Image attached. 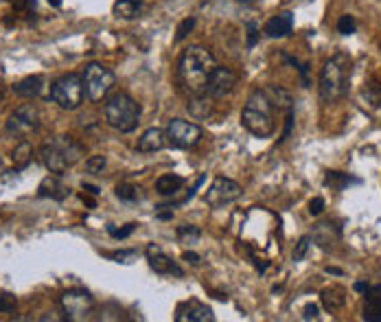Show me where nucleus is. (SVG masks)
Masks as SVG:
<instances>
[{
    "label": "nucleus",
    "instance_id": "nucleus-42",
    "mask_svg": "<svg viewBox=\"0 0 381 322\" xmlns=\"http://www.w3.org/2000/svg\"><path fill=\"white\" fill-rule=\"evenodd\" d=\"M166 209H169V206H166ZM156 217H158V219H171V217H174V209H169V211H162V209L158 206Z\"/></svg>",
    "mask_w": 381,
    "mask_h": 322
},
{
    "label": "nucleus",
    "instance_id": "nucleus-22",
    "mask_svg": "<svg viewBox=\"0 0 381 322\" xmlns=\"http://www.w3.org/2000/svg\"><path fill=\"white\" fill-rule=\"evenodd\" d=\"M142 7L145 5H142L140 0H116L114 7H112V13L116 18H123V20H134V18L140 16Z\"/></svg>",
    "mask_w": 381,
    "mask_h": 322
},
{
    "label": "nucleus",
    "instance_id": "nucleus-39",
    "mask_svg": "<svg viewBox=\"0 0 381 322\" xmlns=\"http://www.w3.org/2000/svg\"><path fill=\"white\" fill-rule=\"evenodd\" d=\"M258 42V27H256V22H248V46H256Z\"/></svg>",
    "mask_w": 381,
    "mask_h": 322
},
{
    "label": "nucleus",
    "instance_id": "nucleus-21",
    "mask_svg": "<svg viewBox=\"0 0 381 322\" xmlns=\"http://www.w3.org/2000/svg\"><path fill=\"white\" fill-rule=\"evenodd\" d=\"M324 184L331 187L333 191H344L351 184H362V180L360 178H353V176H348V173H342V171H326L324 173Z\"/></svg>",
    "mask_w": 381,
    "mask_h": 322
},
{
    "label": "nucleus",
    "instance_id": "nucleus-27",
    "mask_svg": "<svg viewBox=\"0 0 381 322\" xmlns=\"http://www.w3.org/2000/svg\"><path fill=\"white\" fill-rule=\"evenodd\" d=\"M114 193H116L118 200H123V202H136L138 197H140V189L134 187V184H127V182L118 184V187L114 189Z\"/></svg>",
    "mask_w": 381,
    "mask_h": 322
},
{
    "label": "nucleus",
    "instance_id": "nucleus-47",
    "mask_svg": "<svg viewBox=\"0 0 381 322\" xmlns=\"http://www.w3.org/2000/svg\"><path fill=\"white\" fill-rule=\"evenodd\" d=\"M51 7H62V0H49Z\"/></svg>",
    "mask_w": 381,
    "mask_h": 322
},
{
    "label": "nucleus",
    "instance_id": "nucleus-34",
    "mask_svg": "<svg viewBox=\"0 0 381 322\" xmlns=\"http://www.w3.org/2000/svg\"><path fill=\"white\" fill-rule=\"evenodd\" d=\"M35 0H16L13 3V9L18 13H27V18H33L35 16Z\"/></svg>",
    "mask_w": 381,
    "mask_h": 322
},
{
    "label": "nucleus",
    "instance_id": "nucleus-11",
    "mask_svg": "<svg viewBox=\"0 0 381 322\" xmlns=\"http://www.w3.org/2000/svg\"><path fill=\"white\" fill-rule=\"evenodd\" d=\"M40 121H42V114L40 110L33 106V104H25V106H20L7 121V132L22 138V136H27L35 130H40Z\"/></svg>",
    "mask_w": 381,
    "mask_h": 322
},
{
    "label": "nucleus",
    "instance_id": "nucleus-5",
    "mask_svg": "<svg viewBox=\"0 0 381 322\" xmlns=\"http://www.w3.org/2000/svg\"><path fill=\"white\" fill-rule=\"evenodd\" d=\"M103 114L106 121L118 132H132L136 130L138 121H140V106L134 101V99L125 92H114L106 96L103 104Z\"/></svg>",
    "mask_w": 381,
    "mask_h": 322
},
{
    "label": "nucleus",
    "instance_id": "nucleus-1",
    "mask_svg": "<svg viewBox=\"0 0 381 322\" xmlns=\"http://www.w3.org/2000/svg\"><path fill=\"white\" fill-rule=\"evenodd\" d=\"M292 104V94L280 86L256 88L248 96V104L241 112V126L256 138H268L276 130L274 112L290 110L294 108Z\"/></svg>",
    "mask_w": 381,
    "mask_h": 322
},
{
    "label": "nucleus",
    "instance_id": "nucleus-4",
    "mask_svg": "<svg viewBox=\"0 0 381 322\" xmlns=\"http://www.w3.org/2000/svg\"><path fill=\"white\" fill-rule=\"evenodd\" d=\"M84 156V145L73 136H55L40 147V160L51 173H64Z\"/></svg>",
    "mask_w": 381,
    "mask_h": 322
},
{
    "label": "nucleus",
    "instance_id": "nucleus-32",
    "mask_svg": "<svg viewBox=\"0 0 381 322\" xmlns=\"http://www.w3.org/2000/svg\"><path fill=\"white\" fill-rule=\"evenodd\" d=\"M294 123H296V112H294V108H290V110H288V114H285V130H283V134H280L278 143H285V140H288V138L292 136Z\"/></svg>",
    "mask_w": 381,
    "mask_h": 322
},
{
    "label": "nucleus",
    "instance_id": "nucleus-6",
    "mask_svg": "<svg viewBox=\"0 0 381 322\" xmlns=\"http://www.w3.org/2000/svg\"><path fill=\"white\" fill-rule=\"evenodd\" d=\"M86 96V88H84V77L75 75V72H68V75L57 77L51 84V92L49 99L53 104H57L62 110H77Z\"/></svg>",
    "mask_w": 381,
    "mask_h": 322
},
{
    "label": "nucleus",
    "instance_id": "nucleus-14",
    "mask_svg": "<svg viewBox=\"0 0 381 322\" xmlns=\"http://www.w3.org/2000/svg\"><path fill=\"white\" fill-rule=\"evenodd\" d=\"M212 320H215L212 309L195 299L180 303L176 309V322H212Z\"/></svg>",
    "mask_w": 381,
    "mask_h": 322
},
{
    "label": "nucleus",
    "instance_id": "nucleus-46",
    "mask_svg": "<svg viewBox=\"0 0 381 322\" xmlns=\"http://www.w3.org/2000/svg\"><path fill=\"white\" fill-rule=\"evenodd\" d=\"M81 200H84V202H86L88 206H92V209H94V200H90V197H86V195H81Z\"/></svg>",
    "mask_w": 381,
    "mask_h": 322
},
{
    "label": "nucleus",
    "instance_id": "nucleus-20",
    "mask_svg": "<svg viewBox=\"0 0 381 322\" xmlns=\"http://www.w3.org/2000/svg\"><path fill=\"white\" fill-rule=\"evenodd\" d=\"M320 301L324 305V309L329 311H338L346 305V292L342 287H326L320 294Z\"/></svg>",
    "mask_w": 381,
    "mask_h": 322
},
{
    "label": "nucleus",
    "instance_id": "nucleus-23",
    "mask_svg": "<svg viewBox=\"0 0 381 322\" xmlns=\"http://www.w3.org/2000/svg\"><path fill=\"white\" fill-rule=\"evenodd\" d=\"M184 187V178L176 176V173H164L156 180V191L160 195H176Z\"/></svg>",
    "mask_w": 381,
    "mask_h": 322
},
{
    "label": "nucleus",
    "instance_id": "nucleus-13",
    "mask_svg": "<svg viewBox=\"0 0 381 322\" xmlns=\"http://www.w3.org/2000/svg\"><path fill=\"white\" fill-rule=\"evenodd\" d=\"M147 261H149V267L156 272V274H176V277H184V270L174 261L169 259L164 252H162V248L156 245V243H149L147 245Z\"/></svg>",
    "mask_w": 381,
    "mask_h": 322
},
{
    "label": "nucleus",
    "instance_id": "nucleus-49",
    "mask_svg": "<svg viewBox=\"0 0 381 322\" xmlns=\"http://www.w3.org/2000/svg\"><path fill=\"white\" fill-rule=\"evenodd\" d=\"M241 3H246V0H241Z\"/></svg>",
    "mask_w": 381,
    "mask_h": 322
},
{
    "label": "nucleus",
    "instance_id": "nucleus-29",
    "mask_svg": "<svg viewBox=\"0 0 381 322\" xmlns=\"http://www.w3.org/2000/svg\"><path fill=\"white\" fill-rule=\"evenodd\" d=\"M195 24H198L195 18H186V20H182V22L178 24V31H176V42H182L184 38H188V33L195 29Z\"/></svg>",
    "mask_w": 381,
    "mask_h": 322
},
{
    "label": "nucleus",
    "instance_id": "nucleus-9",
    "mask_svg": "<svg viewBox=\"0 0 381 322\" xmlns=\"http://www.w3.org/2000/svg\"><path fill=\"white\" fill-rule=\"evenodd\" d=\"M202 134L204 132L198 123H190L184 118H171L164 130L166 143L176 147V150H190V147H195L202 140Z\"/></svg>",
    "mask_w": 381,
    "mask_h": 322
},
{
    "label": "nucleus",
    "instance_id": "nucleus-2",
    "mask_svg": "<svg viewBox=\"0 0 381 322\" xmlns=\"http://www.w3.org/2000/svg\"><path fill=\"white\" fill-rule=\"evenodd\" d=\"M215 57L204 46H188L178 62V84L188 96L204 94L206 82L215 68Z\"/></svg>",
    "mask_w": 381,
    "mask_h": 322
},
{
    "label": "nucleus",
    "instance_id": "nucleus-31",
    "mask_svg": "<svg viewBox=\"0 0 381 322\" xmlns=\"http://www.w3.org/2000/svg\"><path fill=\"white\" fill-rule=\"evenodd\" d=\"M338 31H340L342 35H353V33L357 31L355 18H353V16H342V18L338 20Z\"/></svg>",
    "mask_w": 381,
    "mask_h": 322
},
{
    "label": "nucleus",
    "instance_id": "nucleus-8",
    "mask_svg": "<svg viewBox=\"0 0 381 322\" xmlns=\"http://www.w3.org/2000/svg\"><path fill=\"white\" fill-rule=\"evenodd\" d=\"M59 305H62V313L66 320L70 322H84L92 316L94 311V299L92 294L75 287V289H68L59 296Z\"/></svg>",
    "mask_w": 381,
    "mask_h": 322
},
{
    "label": "nucleus",
    "instance_id": "nucleus-18",
    "mask_svg": "<svg viewBox=\"0 0 381 322\" xmlns=\"http://www.w3.org/2000/svg\"><path fill=\"white\" fill-rule=\"evenodd\" d=\"M164 145H166V136H164V132L158 130V128H152V130H147L145 134H142V136L138 138L136 150L142 152V154H152V152H160Z\"/></svg>",
    "mask_w": 381,
    "mask_h": 322
},
{
    "label": "nucleus",
    "instance_id": "nucleus-7",
    "mask_svg": "<svg viewBox=\"0 0 381 322\" xmlns=\"http://www.w3.org/2000/svg\"><path fill=\"white\" fill-rule=\"evenodd\" d=\"M84 88H86V96L90 101H103V99L114 90L116 86V77L114 72L101 64H88L86 70H84Z\"/></svg>",
    "mask_w": 381,
    "mask_h": 322
},
{
    "label": "nucleus",
    "instance_id": "nucleus-19",
    "mask_svg": "<svg viewBox=\"0 0 381 322\" xmlns=\"http://www.w3.org/2000/svg\"><path fill=\"white\" fill-rule=\"evenodd\" d=\"M44 90V79L40 75H29L22 82H18L13 86V92L22 99H33V96H40Z\"/></svg>",
    "mask_w": 381,
    "mask_h": 322
},
{
    "label": "nucleus",
    "instance_id": "nucleus-16",
    "mask_svg": "<svg viewBox=\"0 0 381 322\" xmlns=\"http://www.w3.org/2000/svg\"><path fill=\"white\" fill-rule=\"evenodd\" d=\"M362 318L366 322H381V287H368L364 292Z\"/></svg>",
    "mask_w": 381,
    "mask_h": 322
},
{
    "label": "nucleus",
    "instance_id": "nucleus-30",
    "mask_svg": "<svg viewBox=\"0 0 381 322\" xmlns=\"http://www.w3.org/2000/svg\"><path fill=\"white\" fill-rule=\"evenodd\" d=\"M106 169V156H90L86 160V173H94V176H99Z\"/></svg>",
    "mask_w": 381,
    "mask_h": 322
},
{
    "label": "nucleus",
    "instance_id": "nucleus-3",
    "mask_svg": "<svg viewBox=\"0 0 381 322\" xmlns=\"http://www.w3.org/2000/svg\"><path fill=\"white\" fill-rule=\"evenodd\" d=\"M351 75H353V62L346 53H336L331 60H326L320 70V82H318L322 101L333 104L342 99L348 92Z\"/></svg>",
    "mask_w": 381,
    "mask_h": 322
},
{
    "label": "nucleus",
    "instance_id": "nucleus-10",
    "mask_svg": "<svg viewBox=\"0 0 381 322\" xmlns=\"http://www.w3.org/2000/svg\"><path fill=\"white\" fill-rule=\"evenodd\" d=\"M241 195H244V189H241L239 182L224 178V176H217L215 180H212L210 189L206 191V204L212 206V209H222L226 204L237 202Z\"/></svg>",
    "mask_w": 381,
    "mask_h": 322
},
{
    "label": "nucleus",
    "instance_id": "nucleus-44",
    "mask_svg": "<svg viewBox=\"0 0 381 322\" xmlns=\"http://www.w3.org/2000/svg\"><path fill=\"white\" fill-rule=\"evenodd\" d=\"M326 274H336V277H342L344 272L340 267H326Z\"/></svg>",
    "mask_w": 381,
    "mask_h": 322
},
{
    "label": "nucleus",
    "instance_id": "nucleus-41",
    "mask_svg": "<svg viewBox=\"0 0 381 322\" xmlns=\"http://www.w3.org/2000/svg\"><path fill=\"white\" fill-rule=\"evenodd\" d=\"M182 259H184V261H188L190 265H200V261H202V259H200V255H195V252H184V255H182Z\"/></svg>",
    "mask_w": 381,
    "mask_h": 322
},
{
    "label": "nucleus",
    "instance_id": "nucleus-25",
    "mask_svg": "<svg viewBox=\"0 0 381 322\" xmlns=\"http://www.w3.org/2000/svg\"><path fill=\"white\" fill-rule=\"evenodd\" d=\"M362 99L373 110H379L381 108V82H377V79L366 82L362 88Z\"/></svg>",
    "mask_w": 381,
    "mask_h": 322
},
{
    "label": "nucleus",
    "instance_id": "nucleus-35",
    "mask_svg": "<svg viewBox=\"0 0 381 322\" xmlns=\"http://www.w3.org/2000/svg\"><path fill=\"white\" fill-rule=\"evenodd\" d=\"M309 245H312V237H302L298 243H296V248H294V261H302L305 257H307V252H309Z\"/></svg>",
    "mask_w": 381,
    "mask_h": 322
},
{
    "label": "nucleus",
    "instance_id": "nucleus-48",
    "mask_svg": "<svg viewBox=\"0 0 381 322\" xmlns=\"http://www.w3.org/2000/svg\"><path fill=\"white\" fill-rule=\"evenodd\" d=\"M0 104H3V88H0Z\"/></svg>",
    "mask_w": 381,
    "mask_h": 322
},
{
    "label": "nucleus",
    "instance_id": "nucleus-26",
    "mask_svg": "<svg viewBox=\"0 0 381 322\" xmlns=\"http://www.w3.org/2000/svg\"><path fill=\"white\" fill-rule=\"evenodd\" d=\"M202 237V231L200 226H193V224H182L178 226V239L182 243H198Z\"/></svg>",
    "mask_w": 381,
    "mask_h": 322
},
{
    "label": "nucleus",
    "instance_id": "nucleus-40",
    "mask_svg": "<svg viewBox=\"0 0 381 322\" xmlns=\"http://www.w3.org/2000/svg\"><path fill=\"white\" fill-rule=\"evenodd\" d=\"M322 211H324V200H322V197H316V200H312V204H309V213L320 215Z\"/></svg>",
    "mask_w": 381,
    "mask_h": 322
},
{
    "label": "nucleus",
    "instance_id": "nucleus-33",
    "mask_svg": "<svg viewBox=\"0 0 381 322\" xmlns=\"http://www.w3.org/2000/svg\"><path fill=\"white\" fill-rule=\"evenodd\" d=\"M16 307H18L16 296H13V294H7V292H0V311H3V313H11V311H16Z\"/></svg>",
    "mask_w": 381,
    "mask_h": 322
},
{
    "label": "nucleus",
    "instance_id": "nucleus-12",
    "mask_svg": "<svg viewBox=\"0 0 381 322\" xmlns=\"http://www.w3.org/2000/svg\"><path fill=\"white\" fill-rule=\"evenodd\" d=\"M237 75L226 68V66H215L210 72V77L206 82V88H204V94H208L210 99H224L226 94H230L234 88H237Z\"/></svg>",
    "mask_w": 381,
    "mask_h": 322
},
{
    "label": "nucleus",
    "instance_id": "nucleus-38",
    "mask_svg": "<svg viewBox=\"0 0 381 322\" xmlns=\"http://www.w3.org/2000/svg\"><path fill=\"white\" fill-rule=\"evenodd\" d=\"M320 316V307L316 305V303H309L305 309H302V318L305 320H316Z\"/></svg>",
    "mask_w": 381,
    "mask_h": 322
},
{
    "label": "nucleus",
    "instance_id": "nucleus-45",
    "mask_svg": "<svg viewBox=\"0 0 381 322\" xmlns=\"http://www.w3.org/2000/svg\"><path fill=\"white\" fill-rule=\"evenodd\" d=\"M368 287H370L368 283H355V292H360V294H364Z\"/></svg>",
    "mask_w": 381,
    "mask_h": 322
},
{
    "label": "nucleus",
    "instance_id": "nucleus-37",
    "mask_svg": "<svg viewBox=\"0 0 381 322\" xmlns=\"http://www.w3.org/2000/svg\"><path fill=\"white\" fill-rule=\"evenodd\" d=\"M110 259H114L116 263H132L136 259V250H118V252H108Z\"/></svg>",
    "mask_w": 381,
    "mask_h": 322
},
{
    "label": "nucleus",
    "instance_id": "nucleus-15",
    "mask_svg": "<svg viewBox=\"0 0 381 322\" xmlns=\"http://www.w3.org/2000/svg\"><path fill=\"white\" fill-rule=\"evenodd\" d=\"M70 189L64 184V180L59 178V173H51V176H46L40 187H38V195L40 197H51L55 202H64L68 197Z\"/></svg>",
    "mask_w": 381,
    "mask_h": 322
},
{
    "label": "nucleus",
    "instance_id": "nucleus-36",
    "mask_svg": "<svg viewBox=\"0 0 381 322\" xmlns=\"http://www.w3.org/2000/svg\"><path fill=\"white\" fill-rule=\"evenodd\" d=\"M134 231H136V224H125L123 228L108 226V233H110V237H112V239H127Z\"/></svg>",
    "mask_w": 381,
    "mask_h": 322
},
{
    "label": "nucleus",
    "instance_id": "nucleus-24",
    "mask_svg": "<svg viewBox=\"0 0 381 322\" xmlns=\"http://www.w3.org/2000/svg\"><path fill=\"white\" fill-rule=\"evenodd\" d=\"M13 165H16V171L18 169H27L29 165H31V160H33V147H31V143H27V140H22L20 145H16V150H13Z\"/></svg>",
    "mask_w": 381,
    "mask_h": 322
},
{
    "label": "nucleus",
    "instance_id": "nucleus-17",
    "mask_svg": "<svg viewBox=\"0 0 381 322\" xmlns=\"http://www.w3.org/2000/svg\"><path fill=\"white\" fill-rule=\"evenodd\" d=\"M292 29H294V16L290 11H283L268 20L263 31L268 38H288L292 33Z\"/></svg>",
    "mask_w": 381,
    "mask_h": 322
},
{
    "label": "nucleus",
    "instance_id": "nucleus-43",
    "mask_svg": "<svg viewBox=\"0 0 381 322\" xmlns=\"http://www.w3.org/2000/svg\"><path fill=\"white\" fill-rule=\"evenodd\" d=\"M84 191H88V193H90V195H94V197H97V195L101 193V189H99V187L88 184V182H84Z\"/></svg>",
    "mask_w": 381,
    "mask_h": 322
},
{
    "label": "nucleus",
    "instance_id": "nucleus-28",
    "mask_svg": "<svg viewBox=\"0 0 381 322\" xmlns=\"http://www.w3.org/2000/svg\"><path fill=\"white\" fill-rule=\"evenodd\" d=\"M283 60L288 62V64H292V66L300 72V79H302V86H305V88L312 86V79H309V64H305V62H300V60H296V57H292V55H288V53H283Z\"/></svg>",
    "mask_w": 381,
    "mask_h": 322
}]
</instances>
